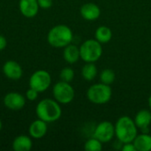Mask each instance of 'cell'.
I'll return each instance as SVG.
<instances>
[{"mask_svg": "<svg viewBox=\"0 0 151 151\" xmlns=\"http://www.w3.org/2000/svg\"><path fill=\"white\" fill-rule=\"evenodd\" d=\"M35 113L38 119L51 123L58 120L62 115V109L60 104L55 99L45 98L38 103L35 109Z\"/></svg>", "mask_w": 151, "mask_h": 151, "instance_id": "cell-1", "label": "cell"}, {"mask_svg": "<svg viewBox=\"0 0 151 151\" xmlns=\"http://www.w3.org/2000/svg\"><path fill=\"white\" fill-rule=\"evenodd\" d=\"M115 126V136L118 141L124 143L133 142L138 134V128L134 121L128 116L120 117Z\"/></svg>", "mask_w": 151, "mask_h": 151, "instance_id": "cell-2", "label": "cell"}, {"mask_svg": "<svg viewBox=\"0 0 151 151\" xmlns=\"http://www.w3.org/2000/svg\"><path fill=\"white\" fill-rule=\"evenodd\" d=\"M73 34L72 29L63 24L53 27L48 33L47 41L49 44L54 48H65L72 43Z\"/></svg>", "mask_w": 151, "mask_h": 151, "instance_id": "cell-3", "label": "cell"}, {"mask_svg": "<svg viewBox=\"0 0 151 151\" xmlns=\"http://www.w3.org/2000/svg\"><path fill=\"white\" fill-rule=\"evenodd\" d=\"M112 96V90L110 85L102 82L91 85L87 91V97L92 104H105L109 103Z\"/></svg>", "mask_w": 151, "mask_h": 151, "instance_id": "cell-4", "label": "cell"}, {"mask_svg": "<svg viewBox=\"0 0 151 151\" xmlns=\"http://www.w3.org/2000/svg\"><path fill=\"white\" fill-rule=\"evenodd\" d=\"M79 48L81 58L86 63H96L103 55L102 43L96 39L86 40Z\"/></svg>", "mask_w": 151, "mask_h": 151, "instance_id": "cell-5", "label": "cell"}, {"mask_svg": "<svg viewBox=\"0 0 151 151\" xmlns=\"http://www.w3.org/2000/svg\"><path fill=\"white\" fill-rule=\"evenodd\" d=\"M54 99L61 104H68L74 99L75 91L69 82L60 81L57 82L52 88Z\"/></svg>", "mask_w": 151, "mask_h": 151, "instance_id": "cell-6", "label": "cell"}, {"mask_svg": "<svg viewBox=\"0 0 151 151\" xmlns=\"http://www.w3.org/2000/svg\"><path fill=\"white\" fill-rule=\"evenodd\" d=\"M51 84V76L45 70H38L32 73L29 78V87L39 93L46 91Z\"/></svg>", "mask_w": 151, "mask_h": 151, "instance_id": "cell-7", "label": "cell"}, {"mask_svg": "<svg viewBox=\"0 0 151 151\" xmlns=\"http://www.w3.org/2000/svg\"><path fill=\"white\" fill-rule=\"evenodd\" d=\"M94 137L103 143L111 142L115 137V126L106 120L100 122L94 130Z\"/></svg>", "mask_w": 151, "mask_h": 151, "instance_id": "cell-8", "label": "cell"}, {"mask_svg": "<svg viewBox=\"0 0 151 151\" xmlns=\"http://www.w3.org/2000/svg\"><path fill=\"white\" fill-rule=\"evenodd\" d=\"M4 106L11 111H19L26 104V98L19 92L7 93L4 97Z\"/></svg>", "mask_w": 151, "mask_h": 151, "instance_id": "cell-9", "label": "cell"}, {"mask_svg": "<svg viewBox=\"0 0 151 151\" xmlns=\"http://www.w3.org/2000/svg\"><path fill=\"white\" fill-rule=\"evenodd\" d=\"M3 73L4 76L12 81H18L22 77L23 71L21 65L13 60L6 61L3 65Z\"/></svg>", "mask_w": 151, "mask_h": 151, "instance_id": "cell-10", "label": "cell"}, {"mask_svg": "<svg viewBox=\"0 0 151 151\" xmlns=\"http://www.w3.org/2000/svg\"><path fill=\"white\" fill-rule=\"evenodd\" d=\"M80 13L84 19L94 21L100 17L101 9L95 3H86L81 5L80 9Z\"/></svg>", "mask_w": 151, "mask_h": 151, "instance_id": "cell-11", "label": "cell"}, {"mask_svg": "<svg viewBox=\"0 0 151 151\" xmlns=\"http://www.w3.org/2000/svg\"><path fill=\"white\" fill-rule=\"evenodd\" d=\"M19 8L24 17L31 19L36 16L40 7L37 0H19Z\"/></svg>", "mask_w": 151, "mask_h": 151, "instance_id": "cell-12", "label": "cell"}, {"mask_svg": "<svg viewBox=\"0 0 151 151\" xmlns=\"http://www.w3.org/2000/svg\"><path fill=\"white\" fill-rule=\"evenodd\" d=\"M136 127L142 133H149L150 126L151 124V112L149 110L139 111L134 119Z\"/></svg>", "mask_w": 151, "mask_h": 151, "instance_id": "cell-13", "label": "cell"}, {"mask_svg": "<svg viewBox=\"0 0 151 151\" xmlns=\"http://www.w3.org/2000/svg\"><path fill=\"white\" fill-rule=\"evenodd\" d=\"M48 131L47 123L40 119L33 121L29 127V135L34 139H42Z\"/></svg>", "mask_w": 151, "mask_h": 151, "instance_id": "cell-14", "label": "cell"}, {"mask_svg": "<svg viewBox=\"0 0 151 151\" xmlns=\"http://www.w3.org/2000/svg\"><path fill=\"white\" fill-rule=\"evenodd\" d=\"M63 58L65 61L68 64H75L81 58L80 55V48L74 44H68L64 48L63 51Z\"/></svg>", "mask_w": 151, "mask_h": 151, "instance_id": "cell-15", "label": "cell"}, {"mask_svg": "<svg viewBox=\"0 0 151 151\" xmlns=\"http://www.w3.org/2000/svg\"><path fill=\"white\" fill-rule=\"evenodd\" d=\"M32 147V140L27 135H19L12 142V150L14 151H30Z\"/></svg>", "mask_w": 151, "mask_h": 151, "instance_id": "cell-16", "label": "cell"}, {"mask_svg": "<svg viewBox=\"0 0 151 151\" xmlns=\"http://www.w3.org/2000/svg\"><path fill=\"white\" fill-rule=\"evenodd\" d=\"M133 143L137 151H151V135L149 133L137 134Z\"/></svg>", "mask_w": 151, "mask_h": 151, "instance_id": "cell-17", "label": "cell"}, {"mask_svg": "<svg viewBox=\"0 0 151 151\" xmlns=\"http://www.w3.org/2000/svg\"><path fill=\"white\" fill-rule=\"evenodd\" d=\"M112 38V32L109 27L100 26L95 32V39L100 43H107Z\"/></svg>", "mask_w": 151, "mask_h": 151, "instance_id": "cell-18", "label": "cell"}, {"mask_svg": "<svg viewBox=\"0 0 151 151\" xmlns=\"http://www.w3.org/2000/svg\"><path fill=\"white\" fill-rule=\"evenodd\" d=\"M98 70L95 63H86L81 68L82 78L87 81H92L97 75Z\"/></svg>", "mask_w": 151, "mask_h": 151, "instance_id": "cell-19", "label": "cell"}, {"mask_svg": "<svg viewBox=\"0 0 151 151\" xmlns=\"http://www.w3.org/2000/svg\"><path fill=\"white\" fill-rule=\"evenodd\" d=\"M99 79L102 83L106 84V85H111L114 82L116 79V73L112 69L106 68V69H104L100 73Z\"/></svg>", "mask_w": 151, "mask_h": 151, "instance_id": "cell-20", "label": "cell"}, {"mask_svg": "<svg viewBox=\"0 0 151 151\" xmlns=\"http://www.w3.org/2000/svg\"><path fill=\"white\" fill-rule=\"evenodd\" d=\"M103 149V142H101L98 139L93 138L88 139L84 144V150L86 151H101Z\"/></svg>", "mask_w": 151, "mask_h": 151, "instance_id": "cell-21", "label": "cell"}, {"mask_svg": "<svg viewBox=\"0 0 151 151\" xmlns=\"http://www.w3.org/2000/svg\"><path fill=\"white\" fill-rule=\"evenodd\" d=\"M60 80L65 82H71L73 81L74 78V71L71 67H64L59 73Z\"/></svg>", "mask_w": 151, "mask_h": 151, "instance_id": "cell-22", "label": "cell"}, {"mask_svg": "<svg viewBox=\"0 0 151 151\" xmlns=\"http://www.w3.org/2000/svg\"><path fill=\"white\" fill-rule=\"evenodd\" d=\"M38 94H39L38 91H36L35 89H34L32 88H29L26 92V98L29 101H35L37 99Z\"/></svg>", "mask_w": 151, "mask_h": 151, "instance_id": "cell-23", "label": "cell"}, {"mask_svg": "<svg viewBox=\"0 0 151 151\" xmlns=\"http://www.w3.org/2000/svg\"><path fill=\"white\" fill-rule=\"evenodd\" d=\"M39 7L42 9H49L53 4V0H37Z\"/></svg>", "mask_w": 151, "mask_h": 151, "instance_id": "cell-24", "label": "cell"}, {"mask_svg": "<svg viewBox=\"0 0 151 151\" xmlns=\"http://www.w3.org/2000/svg\"><path fill=\"white\" fill-rule=\"evenodd\" d=\"M121 150L123 151H137L135 149V146L134 145L133 142H128V143H124L122 144Z\"/></svg>", "mask_w": 151, "mask_h": 151, "instance_id": "cell-25", "label": "cell"}, {"mask_svg": "<svg viewBox=\"0 0 151 151\" xmlns=\"http://www.w3.org/2000/svg\"><path fill=\"white\" fill-rule=\"evenodd\" d=\"M7 45V41H6V38L4 36V35H0V51L4 50L5 47Z\"/></svg>", "mask_w": 151, "mask_h": 151, "instance_id": "cell-26", "label": "cell"}, {"mask_svg": "<svg viewBox=\"0 0 151 151\" xmlns=\"http://www.w3.org/2000/svg\"><path fill=\"white\" fill-rule=\"evenodd\" d=\"M148 104H149V107H150V109H151V95L150 96L149 99H148Z\"/></svg>", "mask_w": 151, "mask_h": 151, "instance_id": "cell-27", "label": "cell"}, {"mask_svg": "<svg viewBox=\"0 0 151 151\" xmlns=\"http://www.w3.org/2000/svg\"><path fill=\"white\" fill-rule=\"evenodd\" d=\"M2 127H3V124H2V121H1V119H0V132H1V130H2Z\"/></svg>", "mask_w": 151, "mask_h": 151, "instance_id": "cell-28", "label": "cell"}]
</instances>
